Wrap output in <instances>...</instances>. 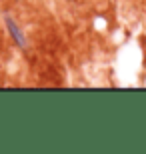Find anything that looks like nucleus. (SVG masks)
I'll return each instance as SVG.
<instances>
[{
	"mask_svg": "<svg viewBox=\"0 0 146 154\" xmlns=\"http://www.w3.org/2000/svg\"><path fill=\"white\" fill-rule=\"evenodd\" d=\"M6 26H8V32H10V36L14 38V42H16L20 48H26V38H24V34L20 32L18 24L14 22L12 18H6Z\"/></svg>",
	"mask_w": 146,
	"mask_h": 154,
	"instance_id": "nucleus-1",
	"label": "nucleus"
}]
</instances>
